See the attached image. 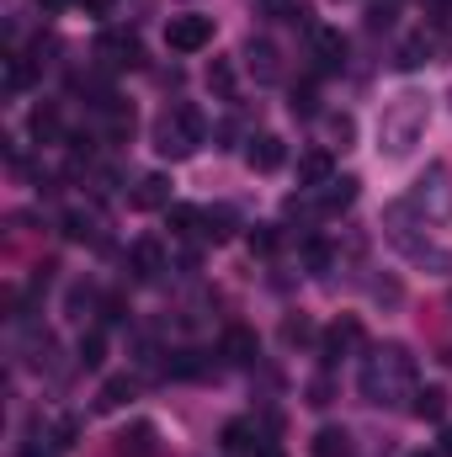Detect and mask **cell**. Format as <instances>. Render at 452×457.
Listing matches in <instances>:
<instances>
[{
    "label": "cell",
    "mask_w": 452,
    "mask_h": 457,
    "mask_svg": "<svg viewBox=\"0 0 452 457\" xmlns=\"http://www.w3.org/2000/svg\"><path fill=\"white\" fill-rule=\"evenodd\" d=\"M415 394V356L405 345H378L362 356V399L367 404H399Z\"/></svg>",
    "instance_id": "obj_1"
},
{
    "label": "cell",
    "mask_w": 452,
    "mask_h": 457,
    "mask_svg": "<svg viewBox=\"0 0 452 457\" xmlns=\"http://www.w3.org/2000/svg\"><path fill=\"white\" fill-rule=\"evenodd\" d=\"M426 96H415V91H405V96H394L389 107H383V122H378V154H389V160H399V154H410L415 144H421V133H426Z\"/></svg>",
    "instance_id": "obj_2"
},
{
    "label": "cell",
    "mask_w": 452,
    "mask_h": 457,
    "mask_svg": "<svg viewBox=\"0 0 452 457\" xmlns=\"http://www.w3.org/2000/svg\"><path fill=\"white\" fill-rule=\"evenodd\" d=\"M203 144V117L197 107H165L155 122V154L160 160H187Z\"/></svg>",
    "instance_id": "obj_3"
},
{
    "label": "cell",
    "mask_w": 452,
    "mask_h": 457,
    "mask_svg": "<svg viewBox=\"0 0 452 457\" xmlns=\"http://www.w3.org/2000/svg\"><path fill=\"white\" fill-rule=\"evenodd\" d=\"M405 208H415V213H426V219H448L452 213V176L448 165H431L426 176H421V187L410 192V203Z\"/></svg>",
    "instance_id": "obj_4"
},
{
    "label": "cell",
    "mask_w": 452,
    "mask_h": 457,
    "mask_svg": "<svg viewBox=\"0 0 452 457\" xmlns=\"http://www.w3.org/2000/svg\"><path fill=\"white\" fill-rule=\"evenodd\" d=\"M165 43H171V54H203L208 43H213V16H171V27H165Z\"/></svg>",
    "instance_id": "obj_5"
},
{
    "label": "cell",
    "mask_w": 452,
    "mask_h": 457,
    "mask_svg": "<svg viewBox=\"0 0 452 457\" xmlns=\"http://www.w3.org/2000/svg\"><path fill=\"white\" fill-rule=\"evenodd\" d=\"M245 70L255 75V86H277L282 80V59H277V48L266 37H250L245 43Z\"/></svg>",
    "instance_id": "obj_6"
},
{
    "label": "cell",
    "mask_w": 452,
    "mask_h": 457,
    "mask_svg": "<svg viewBox=\"0 0 452 457\" xmlns=\"http://www.w3.org/2000/svg\"><path fill=\"white\" fill-rule=\"evenodd\" d=\"M282 160H288V144H282L277 133H255V138H250V149H245V165H250V170H261V176L282 170Z\"/></svg>",
    "instance_id": "obj_7"
},
{
    "label": "cell",
    "mask_w": 452,
    "mask_h": 457,
    "mask_svg": "<svg viewBox=\"0 0 452 457\" xmlns=\"http://www.w3.org/2000/svg\"><path fill=\"white\" fill-rule=\"evenodd\" d=\"M128 271H133L138 282H155L160 271H171V261H165V245H160V239H138V245L128 250Z\"/></svg>",
    "instance_id": "obj_8"
},
{
    "label": "cell",
    "mask_w": 452,
    "mask_h": 457,
    "mask_svg": "<svg viewBox=\"0 0 452 457\" xmlns=\"http://www.w3.org/2000/svg\"><path fill=\"white\" fill-rule=\"evenodd\" d=\"M320 351H325V361H340V356H351V351H362V320H336L331 330H325V341H320Z\"/></svg>",
    "instance_id": "obj_9"
},
{
    "label": "cell",
    "mask_w": 452,
    "mask_h": 457,
    "mask_svg": "<svg viewBox=\"0 0 452 457\" xmlns=\"http://www.w3.org/2000/svg\"><path fill=\"white\" fill-rule=\"evenodd\" d=\"M399 245H405V255L415 261V266H431L437 277H452V250H442V245H431V239H410V234H394Z\"/></svg>",
    "instance_id": "obj_10"
},
{
    "label": "cell",
    "mask_w": 452,
    "mask_h": 457,
    "mask_svg": "<svg viewBox=\"0 0 452 457\" xmlns=\"http://www.w3.org/2000/svg\"><path fill=\"white\" fill-rule=\"evenodd\" d=\"M219 356H224V361H234V367L255 361V356H261V341H255V330H245V325H229L224 341H219Z\"/></svg>",
    "instance_id": "obj_11"
},
{
    "label": "cell",
    "mask_w": 452,
    "mask_h": 457,
    "mask_svg": "<svg viewBox=\"0 0 452 457\" xmlns=\"http://www.w3.org/2000/svg\"><path fill=\"white\" fill-rule=\"evenodd\" d=\"M356 187H362L356 176H331L325 187H314L320 192V213H346L356 203Z\"/></svg>",
    "instance_id": "obj_12"
},
{
    "label": "cell",
    "mask_w": 452,
    "mask_h": 457,
    "mask_svg": "<svg viewBox=\"0 0 452 457\" xmlns=\"http://www.w3.org/2000/svg\"><path fill=\"white\" fill-rule=\"evenodd\" d=\"M155 436H160V431H155L149 420H138V426H128V431L117 436L113 453L117 457H155V453H160V442H155Z\"/></svg>",
    "instance_id": "obj_13"
},
{
    "label": "cell",
    "mask_w": 452,
    "mask_h": 457,
    "mask_svg": "<svg viewBox=\"0 0 452 457\" xmlns=\"http://www.w3.org/2000/svg\"><path fill=\"white\" fill-rule=\"evenodd\" d=\"M314 59H320V70H340L346 64V37L336 27H314Z\"/></svg>",
    "instance_id": "obj_14"
},
{
    "label": "cell",
    "mask_w": 452,
    "mask_h": 457,
    "mask_svg": "<svg viewBox=\"0 0 452 457\" xmlns=\"http://www.w3.org/2000/svg\"><path fill=\"white\" fill-rule=\"evenodd\" d=\"M64 239H75V245H96V239H102V219L86 213V208H70V213H64Z\"/></svg>",
    "instance_id": "obj_15"
},
{
    "label": "cell",
    "mask_w": 452,
    "mask_h": 457,
    "mask_svg": "<svg viewBox=\"0 0 452 457\" xmlns=\"http://www.w3.org/2000/svg\"><path fill=\"white\" fill-rule=\"evenodd\" d=\"M133 208H144V213L171 208V181H165V176H144V181H138V192H133Z\"/></svg>",
    "instance_id": "obj_16"
},
{
    "label": "cell",
    "mask_w": 452,
    "mask_h": 457,
    "mask_svg": "<svg viewBox=\"0 0 452 457\" xmlns=\"http://www.w3.org/2000/svg\"><path fill=\"white\" fill-rule=\"evenodd\" d=\"M96 54H102L113 70H122V64H138V43H133V37H122V32H107Z\"/></svg>",
    "instance_id": "obj_17"
},
{
    "label": "cell",
    "mask_w": 452,
    "mask_h": 457,
    "mask_svg": "<svg viewBox=\"0 0 452 457\" xmlns=\"http://www.w3.org/2000/svg\"><path fill=\"white\" fill-rule=\"evenodd\" d=\"M325 181H331V154H325V149L304 154V160H298V187H325Z\"/></svg>",
    "instance_id": "obj_18"
},
{
    "label": "cell",
    "mask_w": 452,
    "mask_h": 457,
    "mask_svg": "<svg viewBox=\"0 0 452 457\" xmlns=\"http://www.w3.org/2000/svg\"><path fill=\"white\" fill-rule=\"evenodd\" d=\"M410 399H415V404H410L415 420H442V415H448V394H442V388H415Z\"/></svg>",
    "instance_id": "obj_19"
},
{
    "label": "cell",
    "mask_w": 452,
    "mask_h": 457,
    "mask_svg": "<svg viewBox=\"0 0 452 457\" xmlns=\"http://www.w3.org/2000/svg\"><path fill=\"white\" fill-rule=\"evenodd\" d=\"M128 399H133V378L122 372V378H107V383H102V394H96V410H122Z\"/></svg>",
    "instance_id": "obj_20"
},
{
    "label": "cell",
    "mask_w": 452,
    "mask_h": 457,
    "mask_svg": "<svg viewBox=\"0 0 452 457\" xmlns=\"http://www.w3.org/2000/svg\"><path fill=\"white\" fill-rule=\"evenodd\" d=\"M75 361H80L86 372H96V367L107 361V341H102V330H91V336H80V345H75Z\"/></svg>",
    "instance_id": "obj_21"
},
{
    "label": "cell",
    "mask_w": 452,
    "mask_h": 457,
    "mask_svg": "<svg viewBox=\"0 0 452 457\" xmlns=\"http://www.w3.org/2000/svg\"><path fill=\"white\" fill-rule=\"evenodd\" d=\"M229 234H234V213H229V208H203V239L224 245Z\"/></svg>",
    "instance_id": "obj_22"
},
{
    "label": "cell",
    "mask_w": 452,
    "mask_h": 457,
    "mask_svg": "<svg viewBox=\"0 0 452 457\" xmlns=\"http://www.w3.org/2000/svg\"><path fill=\"white\" fill-rule=\"evenodd\" d=\"M165 224H171V234H203V208L171 203V208H165Z\"/></svg>",
    "instance_id": "obj_23"
},
{
    "label": "cell",
    "mask_w": 452,
    "mask_h": 457,
    "mask_svg": "<svg viewBox=\"0 0 452 457\" xmlns=\"http://www.w3.org/2000/svg\"><path fill=\"white\" fill-rule=\"evenodd\" d=\"M224 453H255V426L250 420H229L224 426Z\"/></svg>",
    "instance_id": "obj_24"
},
{
    "label": "cell",
    "mask_w": 452,
    "mask_h": 457,
    "mask_svg": "<svg viewBox=\"0 0 452 457\" xmlns=\"http://www.w3.org/2000/svg\"><path fill=\"white\" fill-rule=\"evenodd\" d=\"M27 128H32V138H38V144H54V138L64 133V128H59V112H54V107H38V112L27 117Z\"/></svg>",
    "instance_id": "obj_25"
},
{
    "label": "cell",
    "mask_w": 452,
    "mask_h": 457,
    "mask_svg": "<svg viewBox=\"0 0 452 457\" xmlns=\"http://www.w3.org/2000/svg\"><path fill=\"white\" fill-rule=\"evenodd\" d=\"M346 453H351V436L336 431V426H325V431L314 436V457H346Z\"/></svg>",
    "instance_id": "obj_26"
},
{
    "label": "cell",
    "mask_w": 452,
    "mask_h": 457,
    "mask_svg": "<svg viewBox=\"0 0 452 457\" xmlns=\"http://www.w3.org/2000/svg\"><path fill=\"white\" fill-rule=\"evenodd\" d=\"M208 91H213L219 102L234 96V70H229V59H213V64H208Z\"/></svg>",
    "instance_id": "obj_27"
},
{
    "label": "cell",
    "mask_w": 452,
    "mask_h": 457,
    "mask_svg": "<svg viewBox=\"0 0 452 457\" xmlns=\"http://www.w3.org/2000/svg\"><path fill=\"white\" fill-rule=\"evenodd\" d=\"M203 351H171V378H203Z\"/></svg>",
    "instance_id": "obj_28"
},
{
    "label": "cell",
    "mask_w": 452,
    "mask_h": 457,
    "mask_svg": "<svg viewBox=\"0 0 452 457\" xmlns=\"http://www.w3.org/2000/svg\"><path fill=\"white\" fill-rule=\"evenodd\" d=\"M431 59V37H410L405 48H399V70H421Z\"/></svg>",
    "instance_id": "obj_29"
},
{
    "label": "cell",
    "mask_w": 452,
    "mask_h": 457,
    "mask_svg": "<svg viewBox=\"0 0 452 457\" xmlns=\"http://www.w3.org/2000/svg\"><path fill=\"white\" fill-rule=\"evenodd\" d=\"M250 250H255V255H272V250H277V228L255 224V228H250Z\"/></svg>",
    "instance_id": "obj_30"
},
{
    "label": "cell",
    "mask_w": 452,
    "mask_h": 457,
    "mask_svg": "<svg viewBox=\"0 0 452 457\" xmlns=\"http://www.w3.org/2000/svg\"><path fill=\"white\" fill-rule=\"evenodd\" d=\"M314 102H320L314 86H293V102L288 107H293V117H314Z\"/></svg>",
    "instance_id": "obj_31"
},
{
    "label": "cell",
    "mask_w": 452,
    "mask_h": 457,
    "mask_svg": "<svg viewBox=\"0 0 452 457\" xmlns=\"http://www.w3.org/2000/svg\"><path fill=\"white\" fill-rule=\"evenodd\" d=\"M27 80H32V64H27V59H11V64H5V86H11V91H21Z\"/></svg>",
    "instance_id": "obj_32"
},
{
    "label": "cell",
    "mask_w": 452,
    "mask_h": 457,
    "mask_svg": "<svg viewBox=\"0 0 452 457\" xmlns=\"http://www.w3.org/2000/svg\"><path fill=\"white\" fill-rule=\"evenodd\" d=\"M91 309H96V293H91V287H75V293H70V314H75V320H86Z\"/></svg>",
    "instance_id": "obj_33"
},
{
    "label": "cell",
    "mask_w": 452,
    "mask_h": 457,
    "mask_svg": "<svg viewBox=\"0 0 452 457\" xmlns=\"http://www.w3.org/2000/svg\"><path fill=\"white\" fill-rule=\"evenodd\" d=\"M331 133H336V144H340V149H351V138H356V122H351V117L340 112V117H331Z\"/></svg>",
    "instance_id": "obj_34"
},
{
    "label": "cell",
    "mask_w": 452,
    "mask_h": 457,
    "mask_svg": "<svg viewBox=\"0 0 452 457\" xmlns=\"http://www.w3.org/2000/svg\"><path fill=\"white\" fill-rule=\"evenodd\" d=\"M282 341H288V345H298V341H314V330H309V320H288V325H282Z\"/></svg>",
    "instance_id": "obj_35"
},
{
    "label": "cell",
    "mask_w": 452,
    "mask_h": 457,
    "mask_svg": "<svg viewBox=\"0 0 452 457\" xmlns=\"http://www.w3.org/2000/svg\"><path fill=\"white\" fill-rule=\"evenodd\" d=\"M80 11H86L91 21H107V16L117 11V0H80Z\"/></svg>",
    "instance_id": "obj_36"
},
{
    "label": "cell",
    "mask_w": 452,
    "mask_h": 457,
    "mask_svg": "<svg viewBox=\"0 0 452 457\" xmlns=\"http://www.w3.org/2000/svg\"><path fill=\"white\" fill-rule=\"evenodd\" d=\"M309 404H331V378H314L309 383Z\"/></svg>",
    "instance_id": "obj_37"
},
{
    "label": "cell",
    "mask_w": 452,
    "mask_h": 457,
    "mask_svg": "<svg viewBox=\"0 0 452 457\" xmlns=\"http://www.w3.org/2000/svg\"><path fill=\"white\" fill-rule=\"evenodd\" d=\"M64 5H80V0H38V11H43V16H59Z\"/></svg>",
    "instance_id": "obj_38"
},
{
    "label": "cell",
    "mask_w": 452,
    "mask_h": 457,
    "mask_svg": "<svg viewBox=\"0 0 452 457\" xmlns=\"http://www.w3.org/2000/svg\"><path fill=\"white\" fill-rule=\"evenodd\" d=\"M59 453H64L59 442H54V447H38V442H32V447H27V453H21V457H59Z\"/></svg>",
    "instance_id": "obj_39"
},
{
    "label": "cell",
    "mask_w": 452,
    "mask_h": 457,
    "mask_svg": "<svg viewBox=\"0 0 452 457\" xmlns=\"http://www.w3.org/2000/svg\"><path fill=\"white\" fill-rule=\"evenodd\" d=\"M437 453H442V457H452V431H442V442H437Z\"/></svg>",
    "instance_id": "obj_40"
},
{
    "label": "cell",
    "mask_w": 452,
    "mask_h": 457,
    "mask_svg": "<svg viewBox=\"0 0 452 457\" xmlns=\"http://www.w3.org/2000/svg\"><path fill=\"white\" fill-rule=\"evenodd\" d=\"M421 457H442V453H421Z\"/></svg>",
    "instance_id": "obj_41"
}]
</instances>
